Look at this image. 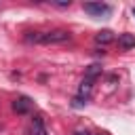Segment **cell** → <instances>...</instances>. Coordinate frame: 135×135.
Returning a JSON list of instances; mask_svg holds the SVG:
<instances>
[{
	"mask_svg": "<svg viewBox=\"0 0 135 135\" xmlns=\"http://www.w3.org/2000/svg\"><path fill=\"white\" fill-rule=\"evenodd\" d=\"M114 40V32L112 30H101V32H97V36H95V42H99V44H108V42H112Z\"/></svg>",
	"mask_w": 135,
	"mask_h": 135,
	"instance_id": "7",
	"label": "cell"
},
{
	"mask_svg": "<svg viewBox=\"0 0 135 135\" xmlns=\"http://www.w3.org/2000/svg\"><path fill=\"white\" fill-rule=\"evenodd\" d=\"M82 8L91 15V17H108L112 13V6L105 2H84Z\"/></svg>",
	"mask_w": 135,
	"mask_h": 135,
	"instance_id": "2",
	"label": "cell"
},
{
	"mask_svg": "<svg viewBox=\"0 0 135 135\" xmlns=\"http://www.w3.org/2000/svg\"><path fill=\"white\" fill-rule=\"evenodd\" d=\"M84 103H86V101H84V99H80V97H76V99H74V103H72V105H74V108H82V105H84Z\"/></svg>",
	"mask_w": 135,
	"mask_h": 135,
	"instance_id": "9",
	"label": "cell"
},
{
	"mask_svg": "<svg viewBox=\"0 0 135 135\" xmlns=\"http://www.w3.org/2000/svg\"><path fill=\"white\" fill-rule=\"evenodd\" d=\"M133 15H135V6H133Z\"/></svg>",
	"mask_w": 135,
	"mask_h": 135,
	"instance_id": "12",
	"label": "cell"
},
{
	"mask_svg": "<svg viewBox=\"0 0 135 135\" xmlns=\"http://www.w3.org/2000/svg\"><path fill=\"white\" fill-rule=\"evenodd\" d=\"M99 74H101V65H99V63H93V65H89V68H86L84 78H86V80H93V78H95V76H99Z\"/></svg>",
	"mask_w": 135,
	"mask_h": 135,
	"instance_id": "8",
	"label": "cell"
},
{
	"mask_svg": "<svg viewBox=\"0 0 135 135\" xmlns=\"http://www.w3.org/2000/svg\"><path fill=\"white\" fill-rule=\"evenodd\" d=\"M27 42H36V44H59V42H68L70 40V32L65 30H55V32H30L25 36Z\"/></svg>",
	"mask_w": 135,
	"mask_h": 135,
	"instance_id": "1",
	"label": "cell"
},
{
	"mask_svg": "<svg viewBox=\"0 0 135 135\" xmlns=\"http://www.w3.org/2000/svg\"><path fill=\"white\" fill-rule=\"evenodd\" d=\"M13 110H15L17 114H27V112L32 110L30 97H19V99H15V101H13Z\"/></svg>",
	"mask_w": 135,
	"mask_h": 135,
	"instance_id": "3",
	"label": "cell"
},
{
	"mask_svg": "<svg viewBox=\"0 0 135 135\" xmlns=\"http://www.w3.org/2000/svg\"><path fill=\"white\" fill-rule=\"evenodd\" d=\"M95 135H103V133H95Z\"/></svg>",
	"mask_w": 135,
	"mask_h": 135,
	"instance_id": "11",
	"label": "cell"
},
{
	"mask_svg": "<svg viewBox=\"0 0 135 135\" xmlns=\"http://www.w3.org/2000/svg\"><path fill=\"white\" fill-rule=\"evenodd\" d=\"M91 91H93V80H86V78H84V80L80 82V86H78V97L86 101V99L91 97Z\"/></svg>",
	"mask_w": 135,
	"mask_h": 135,
	"instance_id": "5",
	"label": "cell"
},
{
	"mask_svg": "<svg viewBox=\"0 0 135 135\" xmlns=\"http://www.w3.org/2000/svg\"><path fill=\"white\" fill-rule=\"evenodd\" d=\"M118 46L120 49H133L135 46V34H120L118 36Z\"/></svg>",
	"mask_w": 135,
	"mask_h": 135,
	"instance_id": "6",
	"label": "cell"
},
{
	"mask_svg": "<svg viewBox=\"0 0 135 135\" xmlns=\"http://www.w3.org/2000/svg\"><path fill=\"white\" fill-rule=\"evenodd\" d=\"M30 135H46V129H44V120H42V116H34V118H32Z\"/></svg>",
	"mask_w": 135,
	"mask_h": 135,
	"instance_id": "4",
	"label": "cell"
},
{
	"mask_svg": "<svg viewBox=\"0 0 135 135\" xmlns=\"http://www.w3.org/2000/svg\"><path fill=\"white\" fill-rule=\"evenodd\" d=\"M74 135H91L89 131H74Z\"/></svg>",
	"mask_w": 135,
	"mask_h": 135,
	"instance_id": "10",
	"label": "cell"
}]
</instances>
